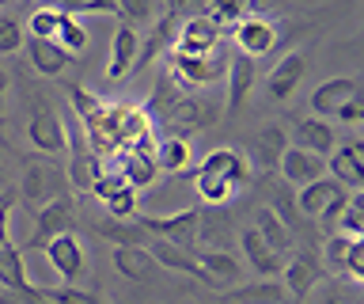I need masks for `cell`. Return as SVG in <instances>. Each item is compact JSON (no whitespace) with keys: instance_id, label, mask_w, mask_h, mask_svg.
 <instances>
[{"instance_id":"cell-44","label":"cell","mask_w":364,"mask_h":304,"mask_svg":"<svg viewBox=\"0 0 364 304\" xmlns=\"http://www.w3.org/2000/svg\"><path fill=\"white\" fill-rule=\"evenodd\" d=\"M118 16H125L129 23H144V19H152V4L148 0H118Z\"/></svg>"},{"instance_id":"cell-4","label":"cell","mask_w":364,"mask_h":304,"mask_svg":"<svg viewBox=\"0 0 364 304\" xmlns=\"http://www.w3.org/2000/svg\"><path fill=\"white\" fill-rule=\"evenodd\" d=\"M220 42H224V27L213 23L209 16H198V19H186V23L178 27L175 42H171V53H178V58H205V53H213Z\"/></svg>"},{"instance_id":"cell-13","label":"cell","mask_w":364,"mask_h":304,"mask_svg":"<svg viewBox=\"0 0 364 304\" xmlns=\"http://www.w3.org/2000/svg\"><path fill=\"white\" fill-rule=\"evenodd\" d=\"M277 167H281V179L289 187H307V183H315L318 175H326V160H323V156L307 152V149H300V145H289V149L281 152Z\"/></svg>"},{"instance_id":"cell-38","label":"cell","mask_w":364,"mask_h":304,"mask_svg":"<svg viewBox=\"0 0 364 304\" xmlns=\"http://www.w3.org/2000/svg\"><path fill=\"white\" fill-rule=\"evenodd\" d=\"M38 293H42V300H50V304H99L95 293H84L76 285H57V289L38 285Z\"/></svg>"},{"instance_id":"cell-47","label":"cell","mask_w":364,"mask_h":304,"mask_svg":"<svg viewBox=\"0 0 364 304\" xmlns=\"http://www.w3.org/2000/svg\"><path fill=\"white\" fill-rule=\"evenodd\" d=\"M0 183H4V160H0Z\"/></svg>"},{"instance_id":"cell-25","label":"cell","mask_w":364,"mask_h":304,"mask_svg":"<svg viewBox=\"0 0 364 304\" xmlns=\"http://www.w3.org/2000/svg\"><path fill=\"white\" fill-rule=\"evenodd\" d=\"M239 247H243L247 263L258 270V274H281V255L273 251V247L262 240V236L255 229H247L243 236H239Z\"/></svg>"},{"instance_id":"cell-20","label":"cell","mask_w":364,"mask_h":304,"mask_svg":"<svg viewBox=\"0 0 364 304\" xmlns=\"http://www.w3.org/2000/svg\"><path fill=\"white\" fill-rule=\"evenodd\" d=\"M193 258H198V266H201V274L205 281H209L213 289H220V285H232V281L243 278V266H239V258L235 255H228V251H193Z\"/></svg>"},{"instance_id":"cell-3","label":"cell","mask_w":364,"mask_h":304,"mask_svg":"<svg viewBox=\"0 0 364 304\" xmlns=\"http://www.w3.org/2000/svg\"><path fill=\"white\" fill-rule=\"evenodd\" d=\"M141 229L156 240H167L175 247H186V251H198V221L201 213L198 209H178V213H167V217H136Z\"/></svg>"},{"instance_id":"cell-34","label":"cell","mask_w":364,"mask_h":304,"mask_svg":"<svg viewBox=\"0 0 364 304\" xmlns=\"http://www.w3.org/2000/svg\"><path fill=\"white\" fill-rule=\"evenodd\" d=\"M53 8L65 16H118V0H57Z\"/></svg>"},{"instance_id":"cell-31","label":"cell","mask_w":364,"mask_h":304,"mask_svg":"<svg viewBox=\"0 0 364 304\" xmlns=\"http://www.w3.org/2000/svg\"><path fill=\"white\" fill-rule=\"evenodd\" d=\"M107 206V213L114 221H136L141 217V194H136L133 187H122V190H114V194L102 201Z\"/></svg>"},{"instance_id":"cell-18","label":"cell","mask_w":364,"mask_h":304,"mask_svg":"<svg viewBox=\"0 0 364 304\" xmlns=\"http://www.w3.org/2000/svg\"><path fill=\"white\" fill-rule=\"evenodd\" d=\"M296 145H300V149H307V152H315V156H326L338 149V133H334V126H330V122H323V118H300L296 122Z\"/></svg>"},{"instance_id":"cell-33","label":"cell","mask_w":364,"mask_h":304,"mask_svg":"<svg viewBox=\"0 0 364 304\" xmlns=\"http://www.w3.org/2000/svg\"><path fill=\"white\" fill-rule=\"evenodd\" d=\"M334 224H338L341 236H349V240H364V201H360V194H349L346 209L338 213Z\"/></svg>"},{"instance_id":"cell-41","label":"cell","mask_w":364,"mask_h":304,"mask_svg":"<svg viewBox=\"0 0 364 304\" xmlns=\"http://www.w3.org/2000/svg\"><path fill=\"white\" fill-rule=\"evenodd\" d=\"M23 42H27V35H23L19 19L0 16V53H16V50H23Z\"/></svg>"},{"instance_id":"cell-35","label":"cell","mask_w":364,"mask_h":304,"mask_svg":"<svg viewBox=\"0 0 364 304\" xmlns=\"http://www.w3.org/2000/svg\"><path fill=\"white\" fill-rule=\"evenodd\" d=\"M68 103H73V115L80 122H87V118H95L102 107H107V99H99L95 92H87L84 84H73L68 88Z\"/></svg>"},{"instance_id":"cell-39","label":"cell","mask_w":364,"mask_h":304,"mask_svg":"<svg viewBox=\"0 0 364 304\" xmlns=\"http://www.w3.org/2000/svg\"><path fill=\"white\" fill-rule=\"evenodd\" d=\"M198 179V194L201 201H209V206H228V201L235 198V190L224 183V179H209V175H193Z\"/></svg>"},{"instance_id":"cell-24","label":"cell","mask_w":364,"mask_h":304,"mask_svg":"<svg viewBox=\"0 0 364 304\" xmlns=\"http://www.w3.org/2000/svg\"><path fill=\"white\" fill-rule=\"evenodd\" d=\"M156 167L159 172H190L193 167V141L190 137H178V133H167L164 141L156 145Z\"/></svg>"},{"instance_id":"cell-37","label":"cell","mask_w":364,"mask_h":304,"mask_svg":"<svg viewBox=\"0 0 364 304\" xmlns=\"http://www.w3.org/2000/svg\"><path fill=\"white\" fill-rule=\"evenodd\" d=\"M31 38H57V27H61V12H57L53 4H46V8H34V16H31Z\"/></svg>"},{"instance_id":"cell-36","label":"cell","mask_w":364,"mask_h":304,"mask_svg":"<svg viewBox=\"0 0 364 304\" xmlns=\"http://www.w3.org/2000/svg\"><path fill=\"white\" fill-rule=\"evenodd\" d=\"M57 42L68 50V53H80L87 46V31H84V23H80L76 16H65L61 12V27H57Z\"/></svg>"},{"instance_id":"cell-14","label":"cell","mask_w":364,"mask_h":304,"mask_svg":"<svg viewBox=\"0 0 364 304\" xmlns=\"http://www.w3.org/2000/svg\"><path fill=\"white\" fill-rule=\"evenodd\" d=\"M304 76H307V53H289L284 61L273 65V73H269V80H266L269 99H273V103H284V99H292L296 88L304 84Z\"/></svg>"},{"instance_id":"cell-46","label":"cell","mask_w":364,"mask_h":304,"mask_svg":"<svg viewBox=\"0 0 364 304\" xmlns=\"http://www.w3.org/2000/svg\"><path fill=\"white\" fill-rule=\"evenodd\" d=\"M4 92H8V73L0 69V103H4Z\"/></svg>"},{"instance_id":"cell-16","label":"cell","mask_w":364,"mask_h":304,"mask_svg":"<svg viewBox=\"0 0 364 304\" xmlns=\"http://www.w3.org/2000/svg\"><path fill=\"white\" fill-rule=\"evenodd\" d=\"M27 58L34 65V73H42V76H61L68 69V61H73V53H68L57 38H31L27 35Z\"/></svg>"},{"instance_id":"cell-28","label":"cell","mask_w":364,"mask_h":304,"mask_svg":"<svg viewBox=\"0 0 364 304\" xmlns=\"http://www.w3.org/2000/svg\"><path fill=\"white\" fill-rule=\"evenodd\" d=\"M255 232L262 236V240H266L269 247H273V251H289V247H292V232L289 229H284V224L277 221V213H273V209H266V206H262L258 213H255Z\"/></svg>"},{"instance_id":"cell-30","label":"cell","mask_w":364,"mask_h":304,"mask_svg":"<svg viewBox=\"0 0 364 304\" xmlns=\"http://www.w3.org/2000/svg\"><path fill=\"white\" fill-rule=\"evenodd\" d=\"M228 300H235V304H281L284 300V285H277V281H258V285L228 293Z\"/></svg>"},{"instance_id":"cell-11","label":"cell","mask_w":364,"mask_h":304,"mask_svg":"<svg viewBox=\"0 0 364 304\" xmlns=\"http://www.w3.org/2000/svg\"><path fill=\"white\" fill-rule=\"evenodd\" d=\"M46 258H50V266H53V274L65 281V285H73V281L84 274V243L76 240L73 232H65V236H53L50 243L42 247Z\"/></svg>"},{"instance_id":"cell-45","label":"cell","mask_w":364,"mask_h":304,"mask_svg":"<svg viewBox=\"0 0 364 304\" xmlns=\"http://www.w3.org/2000/svg\"><path fill=\"white\" fill-rule=\"evenodd\" d=\"M11 243V198H0V247Z\"/></svg>"},{"instance_id":"cell-43","label":"cell","mask_w":364,"mask_h":304,"mask_svg":"<svg viewBox=\"0 0 364 304\" xmlns=\"http://www.w3.org/2000/svg\"><path fill=\"white\" fill-rule=\"evenodd\" d=\"M334 118L341 122V126H353L357 130L360 122H364V103H360V95H353V99H346L338 110H334Z\"/></svg>"},{"instance_id":"cell-26","label":"cell","mask_w":364,"mask_h":304,"mask_svg":"<svg viewBox=\"0 0 364 304\" xmlns=\"http://www.w3.org/2000/svg\"><path fill=\"white\" fill-rule=\"evenodd\" d=\"M114 266H118V274L133 281H148L159 270L156 258L148 255V247H114Z\"/></svg>"},{"instance_id":"cell-48","label":"cell","mask_w":364,"mask_h":304,"mask_svg":"<svg viewBox=\"0 0 364 304\" xmlns=\"http://www.w3.org/2000/svg\"><path fill=\"white\" fill-rule=\"evenodd\" d=\"M0 293H4V289H0Z\"/></svg>"},{"instance_id":"cell-32","label":"cell","mask_w":364,"mask_h":304,"mask_svg":"<svg viewBox=\"0 0 364 304\" xmlns=\"http://www.w3.org/2000/svg\"><path fill=\"white\" fill-rule=\"evenodd\" d=\"M247 8H250V0H205V16L220 27H235L247 16Z\"/></svg>"},{"instance_id":"cell-9","label":"cell","mask_w":364,"mask_h":304,"mask_svg":"<svg viewBox=\"0 0 364 304\" xmlns=\"http://www.w3.org/2000/svg\"><path fill=\"white\" fill-rule=\"evenodd\" d=\"M19 194L38 209V206H46V201L65 194V172H57V167H50V164H31L27 172H23Z\"/></svg>"},{"instance_id":"cell-2","label":"cell","mask_w":364,"mask_h":304,"mask_svg":"<svg viewBox=\"0 0 364 304\" xmlns=\"http://www.w3.org/2000/svg\"><path fill=\"white\" fill-rule=\"evenodd\" d=\"M353 190H346L338 183V179H330V175H318L315 183H307L300 187V198H296V209L307 213V217H315V221H326V224H334L338 221V213L346 209V201H349Z\"/></svg>"},{"instance_id":"cell-15","label":"cell","mask_w":364,"mask_h":304,"mask_svg":"<svg viewBox=\"0 0 364 304\" xmlns=\"http://www.w3.org/2000/svg\"><path fill=\"white\" fill-rule=\"evenodd\" d=\"M353 95H360V76H334V80H323L311 95L315 118H334V110Z\"/></svg>"},{"instance_id":"cell-8","label":"cell","mask_w":364,"mask_h":304,"mask_svg":"<svg viewBox=\"0 0 364 304\" xmlns=\"http://www.w3.org/2000/svg\"><path fill=\"white\" fill-rule=\"evenodd\" d=\"M193 175L224 179V183L239 194V190L250 183V164H247L235 149H213V152H205V160L198 164V172H193Z\"/></svg>"},{"instance_id":"cell-22","label":"cell","mask_w":364,"mask_h":304,"mask_svg":"<svg viewBox=\"0 0 364 304\" xmlns=\"http://www.w3.org/2000/svg\"><path fill=\"white\" fill-rule=\"evenodd\" d=\"M102 172V160L95 152L87 149L84 141H73V149H68V172H65V183H73L76 190H87L91 194V183H95V175Z\"/></svg>"},{"instance_id":"cell-19","label":"cell","mask_w":364,"mask_h":304,"mask_svg":"<svg viewBox=\"0 0 364 304\" xmlns=\"http://www.w3.org/2000/svg\"><path fill=\"white\" fill-rule=\"evenodd\" d=\"M136 50H141V35H136L129 23H122L118 31H114V42H110V65H107L110 80H122V76L133 73Z\"/></svg>"},{"instance_id":"cell-7","label":"cell","mask_w":364,"mask_h":304,"mask_svg":"<svg viewBox=\"0 0 364 304\" xmlns=\"http://www.w3.org/2000/svg\"><path fill=\"white\" fill-rule=\"evenodd\" d=\"M232 42H235V50L250 61L266 58V53L273 50V42H277V27H273L266 16H243L232 27Z\"/></svg>"},{"instance_id":"cell-49","label":"cell","mask_w":364,"mask_h":304,"mask_svg":"<svg viewBox=\"0 0 364 304\" xmlns=\"http://www.w3.org/2000/svg\"><path fill=\"white\" fill-rule=\"evenodd\" d=\"M0 107H4V103H0Z\"/></svg>"},{"instance_id":"cell-1","label":"cell","mask_w":364,"mask_h":304,"mask_svg":"<svg viewBox=\"0 0 364 304\" xmlns=\"http://www.w3.org/2000/svg\"><path fill=\"white\" fill-rule=\"evenodd\" d=\"M228 61H232V53L224 50V42L213 53H205V58H178V53H171V80H175L182 92H186V88H209L216 80H224Z\"/></svg>"},{"instance_id":"cell-23","label":"cell","mask_w":364,"mask_h":304,"mask_svg":"<svg viewBox=\"0 0 364 304\" xmlns=\"http://www.w3.org/2000/svg\"><path fill=\"white\" fill-rule=\"evenodd\" d=\"M281 274H284V293L307 297L318 285V278H323V266H318L315 255H296L289 266H281Z\"/></svg>"},{"instance_id":"cell-40","label":"cell","mask_w":364,"mask_h":304,"mask_svg":"<svg viewBox=\"0 0 364 304\" xmlns=\"http://www.w3.org/2000/svg\"><path fill=\"white\" fill-rule=\"evenodd\" d=\"M289 149L284 145V130L281 126H269V130H262V137H258V152H262V160H266L269 167H277L281 160V152Z\"/></svg>"},{"instance_id":"cell-6","label":"cell","mask_w":364,"mask_h":304,"mask_svg":"<svg viewBox=\"0 0 364 304\" xmlns=\"http://www.w3.org/2000/svg\"><path fill=\"white\" fill-rule=\"evenodd\" d=\"M326 175L338 179L346 190H353V194H360L364 190V141L353 137L346 145H338V152L326 156Z\"/></svg>"},{"instance_id":"cell-42","label":"cell","mask_w":364,"mask_h":304,"mask_svg":"<svg viewBox=\"0 0 364 304\" xmlns=\"http://www.w3.org/2000/svg\"><path fill=\"white\" fill-rule=\"evenodd\" d=\"M167 16L186 23V19H198L205 16V0H167Z\"/></svg>"},{"instance_id":"cell-27","label":"cell","mask_w":364,"mask_h":304,"mask_svg":"<svg viewBox=\"0 0 364 304\" xmlns=\"http://www.w3.org/2000/svg\"><path fill=\"white\" fill-rule=\"evenodd\" d=\"M0 289L4 293H19L31 289V278H27V266H23V251L16 243L0 247Z\"/></svg>"},{"instance_id":"cell-21","label":"cell","mask_w":364,"mask_h":304,"mask_svg":"<svg viewBox=\"0 0 364 304\" xmlns=\"http://www.w3.org/2000/svg\"><path fill=\"white\" fill-rule=\"evenodd\" d=\"M144 247H148V255L156 258V266H167V270H178V274H190V278L205 281L198 258H193V251H186V247H175V243H167V240H156V236H152ZM205 285H209V281H205Z\"/></svg>"},{"instance_id":"cell-12","label":"cell","mask_w":364,"mask_h":304,"mask_svg":"<svg viewBox=\"0 0 364 304\" xmlns=\"http://www.w3.org/2000/svg\"><path fill=\"white\" fill-rule=\"evenodd\" d=\"M323 258H326L330 270L349 274L353 281L364 278V240H349V236L334 232V236L323 243Z\"/></svg>"},{"instance_id":"cell-5","label":"cell","mask_w":364,"mask_h":304,"mask_svg":"<svg viewBox=\"0 0 364 304\" xmlns=\"http://www.w3.org/2000/svg\"><path fill=\"white\" fill-rule=\"evenodd\" d=\"M73 221H76V206H73V198H68V194H61V198H53V201H46V206H38V213H34L31 247H46L53 236L73 232Z\"/></svg>"},{"instance_id":"cell-29","label":"cell","mask_w":364,"mask_h":304,"mask_svg":"<svg viewBox=\"0 0 364 304\" xmlns=\"http://www.w3.org/2000/svg\"><path fill=\"white\" fill-rule=\"evenodd\" d=\"M99 236H107V240H114L118 247H144L148 243V232L141 229V221H102L99 229H95Z\"/></svg>"},{"instance_id":"cell-17","label":"cell","mask_w":364,"mask_h":304,"mask_svg":"<svg viewBox=\"0 0 364 304\" xmlns=\"http://www.w3.org/2000/svg\"><path fill=\"white\" fill-rule=\"evenodd\" d=\"M224 76H228V115H239L247 107L250 88H255V61L243 58V53H232Z\"/></svg>"},{"instance_id":"cell-10","label":"cell","mask_w":364,"mask_h":304,"mask_svg":"<svg viewBox=\"0 0 364 304\" xmlns=\"http://www.w3.org/2000/svg\"><path fill=\"white\" fill-rule=\"evenodd\" d=\"M27 137L38 152H50V156H61L68 152V133L57 118V110H50L46 103H38V110L31 115V126H27Z\"/></svg>"}]
</instances>
